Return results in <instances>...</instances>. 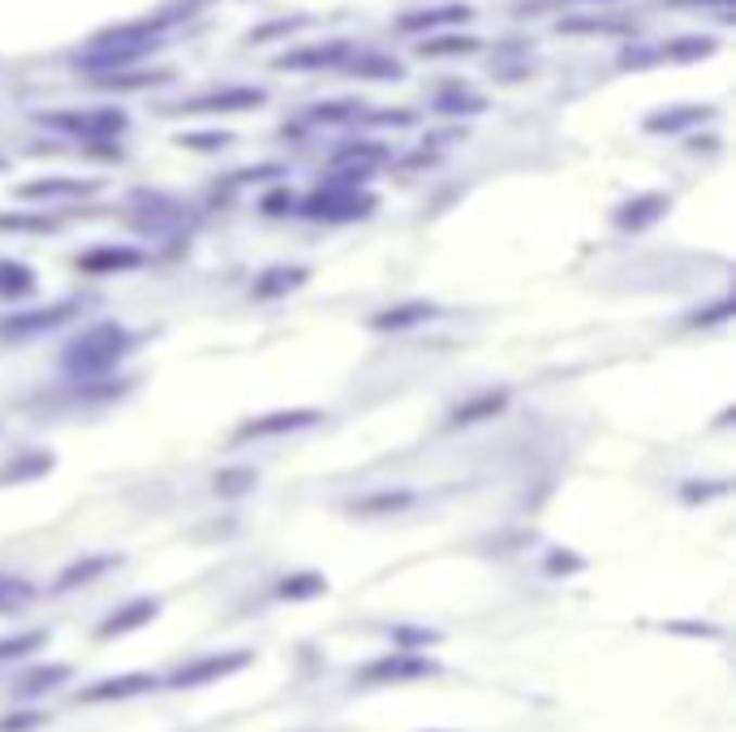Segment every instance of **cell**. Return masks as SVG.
Returning a JSON list of instances; mask_svg holds the SVG:
<instances>
[{
  "mask_svg": "<svg viewBox=\"0 0 736 732\" xmlns=\"http://www.w3.org/2000/svg\"><path fill=\"white\" fill-rule=\"evenodd\" d=\"M35 289V272L26 263H0V298H26Z\"/></svg>",
  "mask_w": 736,
  "mask_h": 732,
  "instance_id": "cell-22",
  "label": "cell"
},
{
  "mask_svg": "<svg viewBox=\"0 0 736 732\" xmlns=\"http://www.w3.org/2000/svg\"><path fill=\"white\" fill-rule=\"evenodd\" d=\"M350 65L363 78H401V61H388V56H350Z\"/></svg>",
  "mask_w": 736,
  "mask_h": 732,
  "instance_id": "cell-27",
  "label": "cell"
},
{
  "mask_svg": "<svg viewBox=\"0 0 736 732\" xmlns=\"http://www.w3.org/2000/svg\"><path fill=\"white\" fill-rule=\"evenodd\" d=\"M405 504H414V495H409V491H392V495H370V500H358V504H354V513H396V508H405Z\"/></svg>",
  "mask_w": 736,
  "mask_h": 732,
  "instance_id": "cell-30",
  "label": "cell"
},
{
  "mask_svg": "<svg viewBox=\"0 0 736 732\" xmlns=\"http://www.w3.org/2000/svg\"><path fill=\"white\" fill-rule=\"evenodd\" d=\"M155 611H160V604H155V600H138V604H129V608L113 611L109 620H100V638L129 633V629H138V624H147V620H155Z\"/></svg>",
  "mask_w": 736,
  "mask_h": 732,
  "instance_id": "cell-17",
  "label": "cell"
},
{
  "mask_svg": "<svg viewBox=\"0 0 736 732\" xmlns=\"http://www.w3.org/2000/svg\"><path fill=\"white\" fill-rule=\"evenodd\" d=\"M39 642H48L39 629L35 633H22V638H0V664H9V659H22V655H30Z\"/></svg>",
  "mask_w": 736,
  "mask_h": 732,
  "instance_id": "cell-31",
  "label": "cell"
},
{
  "mask_svg": "<svg viewBox=\"0 0 736 732\" xmlns=\"http://www.w3.org/2000/svg\"><path fill=\"white\" fill-rule=\"evenodd\" d=\"M711 52H715V39H707V35H685V43L663 48L668 61H689V56H711Z\"/></svg>",
  "mask_w": 736,
  "mask_h": 732,
  "instance_id": "cell-26",
  "label": "cell"
},
{
  "mask_svg": "<svg viewBox=\"0 0 736 732\" xmlns=\"http://www.w3.org/2000/svg\"><path fill=\"white\" fill-rule=\"evenodd\" d=\"M129 345H134V337L122 324H96L65 350V370L69 375H104L129 354Z\"/></svg>",
  "mask_w": 736,
  "mask_h": 732,
  "instance_id": "cell-1",
  "label": "cell"
},
{
  "mask_svg": "<svg viewBox=\"0 0 736 732\" xmlns=\"http://www.w3.org/2000/svg\"><path fill=\"white\" fill-rule=\"evenodd\" d=\"M289 207H293V194H289V190H276V194L263 199V212H267V216H284Z\"/></svg>",
  "mask_w": 736,
  "mask_h": 732,
  "instance_id": "cell-38",
  "label": "cell"
},
{
  "mask_svg": "<svg viewBox=\"0 0 736 732\" xmlns=\"http://www.w3.org/2000/svg\"><path fill=\"white\" fill-rule=\"evenodd\" d=\"M65 677H69V668H35V672H26V677L17 681V694H43V690H56V685H65Z\"/></svg>",
  "mask_w": 736,
  "mask_h": 732,
  "instance_id": "cell-25",
  "label": "cell"
},
{
  "mask_svg": "<svg viewBox=\"0 0 736 732\" xmlns=\"http://www.w3.org/2000/svg\"><path fill=\"white\" fill-rule=\"evenodd\" d=\"M100 181H78V177H43L30 186H17V199H74V194H96Z\"/></svg>",
  "mask_w": 736,
  "mask_h": 732,
  "instance_id": "cell-13",
  "label": "cell"
},
{
  "mask_svg": "<svg viewBox=\"0 0 736 732\" xmlns=\"http://www.w3.org/2000/svg\"><path fill=\"white\" fill-rule=\"evenodd\" d=\"M258 104H267V91H258V87H225L216 96H199V100L177 104L168 113H186V117H199V113H250Z\"/></svg>",
  "mask_w": 736,
  "mask_h": 732,
  "instance_id": "cell-6",
  "label": "cell"
},
{
  "mask_svg": "<svg viewBox=\"0 0 736 732\" xmlns=\"http://www.w3.org/2000/svg\"><path fill=\"white\" fill-rule=\"evenodd\" d=\"M672 207V199L668 194H637V199H629L620 212H616V229H646V225H655L663 212Z\"/></svg>",
  "mask_w": 736,
  "mask_h": 732,
  "instance_id": "cell-11",
  "label": "cell"
},
{
  "mask_svg": "<svg viewBox=\"0 0 736 732\" xmlns=\"http://www.w3.org/2000/svg\"><path fill=\"white\" fill-rule=\"evenodd\" d=\"M470 17V4H440V9H414L405 17H396L401 30H431V26H453V22H466Z\"/></svg>",
  "mask_w": 736,
  "mask_h": 732,
  "instance_id": "cell-14",
  "label": "cell"
},
{
  "mask_svg": "<svg viewBox=\"0 0 736 732\" xmlns=\"http://www.w3.org/2000/svg\"><path fill=\"white\" fill-rule=\"evenodd\" d=\"M250 664V651H233V655H207V659H199V664H186L177 677H168V685L173 690H190V685H207V681H216V677H229V672H238Z\"/></svg>",
  "mask_w": 736,
  "mask_h": 732,
  "instance_id": "cell-8",
  "label": "cell"
},
{
  "mask_svg": "<svg viewBox=\"0 0 736 732\" xmlns=\"http://www.w3.org/2000/svg\"><path fill=\"white\" fill-rule=\"evenodd\" d=\"M483 43L474 35H440V39H422L418 43V56H466V52H479Z\"/></svg>",
  "mask_w": 736,
  "mask_h": 732,
  "instance_id": "cell-21",
  "label": "cell"
},
{
  "mask_svg": "<svg viewBox=\"0 0 736 732\" xmlns=\"http://www.w3.org/2000/svg\"><path fill=\"white\" fill-rule=\"evenodd\" d=\"M370 207H375L370 194L345 190V186H328V190H319V194L306 199L302 216H319V220H323V216H328V220H358V216H370Z\"/></svg>",
  "mask_w": 736,
  "mask_h": 732,
  "instance_id": "cell-4",
  "label": "cell"
},
{
  "mask_svg": "<svg viewBox=\"0 0 736 732\" xmlns=\"http://www.w3.org/2000/svg\"><path fill=\"white\" fill-rule=\"evenodd\" d=\"M591 4H595V0H591ZM599 4H608V0H599Z\"/></svg>",
  "mask_w": 736,
  "mask_h": 732,
  "instance_id": "cell-42",
  "label": "cell"
},
{
  "mask_svg": "<svg viewBox=\"0 0 736 732\" xmlns=\"http://www.w3.org/2000/svg\"><path fill=\"white\" fill-rule=\"evenodd\" d=\"M245 488H254V470H220L216 475V491L220 495H242Z\"/></svg>",
  "mask_w": 736,
  "mask_h": 732,
  "instance_id": "cell-33",
  "label": "cell"
},
{
  "mask_svg": "<svg viewBox=\"0 0 736 732\" xmlns=\"http://www.w3.org/2000/svg\"><path fill=\"white\" fill-rule=\"evenodd\" d=\"M707 117H715V109H676V113H655V117H646V129L650 134H676V129H685V125H698L707 122Z\"/></svg>",
  "mask_w": 736,
  "mask_h": 732,
  "instance_id": "cell-20",
  "label": "cell"
},
{
  "mask_svg": "<svg viewBox=\"0 0 736 732\" xmlns=\"http://www.w3.org/2000/svg\"><path fill=\"white\" fill-rule=\"evenodd\" d=\"M78 311H83L78 302H56V306H39V311L9 315V319H0V341H26V337H39V332H52V328L69 324Z\"/></svg>",
  "mask_w": 736,
  "mask_h": 732,
  "instance_id": "cell-3",
  "label": "cell"
},
{
  "mask_svg": "<svg viewBox=\"0 0 736 732\" xmlns=\"http://www.w3.org/2000/svg\"><path fill=\"white\" fill-rule=\"evenodd\" d=\"M30 600H35V586H30L26 578H9V573H0V616L22 611Z\"/></svg>",
  "mask_w": 736,
  "mask_h": 732,
  "instance_id": "cell-23",
  "label": "cell"
},
{
  "mask_svg": "<svg viewBox=\"0 0 736 732\" xmlns=\"http://www.w3.org/2000/svg\"><path fill=\"white\" fill-rule=\"evenodd\" d=\"M0 229H26V234H52L56 220L48 216H0Z\"/></svg>",
  "mask_w": 736,
  "mask_h": 732,
  "instance_id": "cell-34",
  "label": "cell"
},
{
  "mask_svg": "<svg viewBox=\"0 0 736 732\" xmlns=\"http://www.w3.org/2000/svg\"><path fill=\"white\" fill-rule=\"evenodd\" d=\"M117 565V556H91V560H78V565H69L61 578H56V591H74V586H83V582H96L100 573H109Z\"/></svg>",
  "mask_w": 736,
  "mask_h": 732,
  "instance_id": "cell-19",
  "label": "cell"
},
{
  "mask_svg": "<svg viewBox=\"0 0 736 732\" xmlns=\"http://www.w3.org/2000/svg\"><path fill=\"white\" fill-rule=\"evenodd\" d=\"M379 155H383L379 142H358V147H345L337 160H379Z\"/></svg>",
  "mask_w": 736,
  "mask_h": 732,
  "instance_id": "cell-39",
  "label": "cell"
},
{
  "mask_svg": "<svg viewBox=\"0 0 736 732\" xmlns=\"http://www.w3.org/2000/svg\"><path fill=\"white\" fill-rule=\"evenodd\" d=\"M435 664L418 659V655H388V659H375L363 668V681L379 685V681H418V677H431Z\"/></svg>",
  "mask_w": 736,
  "mask_h": 732,
  "instance_id": "cell-9",
  "label": "cell"
},
{
  "mask_svg": "<svg viewBox=\"0 0 736 732\" xmlns=\"http://www.w3.org/2000/svg\"><path fill=\"white\" fill-rule=\"evenodd\" d=\"M151 685H155V677H151V672H129V677H113V681H100V685L83 690V694H78V703H109V698H134V694H142V690H151Z\"/></svg>",
  "mask_w": 736,
  "mask_h": 732,
  "instance_id": "cell-12",
  "label": "cell"
},
{
  "mask_svg": "<svg viewBox=\"0 0 736 732\" xmlns=\"http://www.w3.org/2000/svg\"><path fill=\"white\" fill-rule=\"evenodd\" d=\"M306 276H310L306 267H267V272L258 276V285H254V298H280V293L297 289Z\"/></svg>",
  "mask_w": 736,
  "mask_h": 732,
  "instance_id": "cell-18",
  "label": "cell"
},
{
  "mask_svg": "<svg viewBox=\"0 0 736 732\" xmlns=\"http://www.w3.org/2000/svg\"><path fill=\"white\" fill-rule=\"evenodd\" d=\"M668 4H676V9H694V4H733V0H668Z\"/></svg>",
  "mask_w": 736,
  "mask_h": 732,
  "instance_id": "cell-41",
  "label": "cell"
},
{
  "mask_svg": "<svg viewBox=\"0 0 736 732\" xmlns=\"http://www.w3.org/2000/svg\"><path fill=\"white\" fill-rule=\"evenodd\" d=\"M39 122L48 129H61V134H74L78 142H109L117 138L129 117L122 109H87V113H43Z\"/></svg>",
  "mask_w": 736,
  "mask_h": 732,
  "instance_id": "cell-2",
  "label": "cell"
},
{
  "mask_svg": "<svg viewBox=\"0 0 736 732\" xmlns=\"http://www.w3.org/2000/svg\"><path fill=\"white\" fill-rule=\"evenodd\" d=\"M560 30H573V35H629L633 26L612 22V17H573V22H560Z\"/></svg>",
  "mask_w": 736,
  "mask_h": 732,
  "instance_id": "cell-24",
  "label": "cell"
},
{
  "mask_svg": "<svg viewBox=\"0 0 736 732\" xmlns=\"http://www.w3.org/2000/svg\"><path fill=\"white\" fill-rule=\"evenodd\" d=\"M168 83V74H117V78H100V87L109 91H142V87H160Z\"/></svg>",
  "mask_w": 736,
  "mask_h": 732,
  "instance_id": "cell-29",
  "label": "cell"
},
{
  "mask_svg": "<svg viewBox=\"0 0 736 732\" xmlns=\"http://www.w3.org/2000/svg\"><path fill=\"white\" fill-rule=\"evenodd\" d=\"M504 405H508V392H483V396L457 405V409L448 414V422H453V427H474V422H483V418H495Z\"/></svg>",
  "mask_w": 736,
  "mask_h": 732,
  "instance_id": "cell-16",
  "label": "cell"
},
{
  "mask_svg": "<svg viewBox=\"0 0 736 732\" xmlns=\"http://www.w3.org/2000/svg\"><path fill=\"white\" fill-rule=\"evenodd\" d=\"M358 109H363V104H328V109L319 104V109H315V122H354Z\"/></svg>",
  "mask_w": 736,
  "mask_h": 732,
  "instance_id": "cell-35",
  "label": "cell"
},
{
  "mask_svg": "<svg viewBox=\"0 0 736 732\" xmlns=\"http://www.w3.org/2000/svg\"><path fill=\"white\" fill-rule=\"evenodd\" d=\"M354 56V43L350 39H332V43H310V48H297V52H284L276 65L280 70H337Z\"/></svg>",
  "mask_w": 736,
  "mask_h": 732,
  "instance_id": "cell-7",
  "label": "cell"
},
{
  "mask_svg": "<svg viewBox=\"0 0 736 732\" xmlns=\"http://www.w3.org/2000/svg\"><path fill=\"white\" fill-rule=\"evenodd\" d=\"M297 26H306V17H289V22H271V26H263V30H250V39H254V43H263L267 35H284V30H297Z\"/></svg>",
  "mask_w": 736,
  "mask_h": 732,
  "instance_id": "cell-37",
  "label": "cell"
},
{
  "mask_svg": "<svg viewBox=\"0 0 736 732\" xmlns=\"http://www.w3.org/2000/svg\"><path fill=\"white\" fill-rule=\"evenodd\" d=\"M181 147H194V151H212V147H225V142H233L229 134H186V138H177Z\"/></svg>",
  "mask_w": 736,
  "mask_h": 732,
  "instance_id": "cell-36",
  "label": "cell"
},
{
  "mask_svg": "<svg viewBox=\"0 0 736 732\" xmlns=\"http://www.w3.org/2000/svg\"><path fill=\"white\" fill-rule=\"evenodd\" d=\"M396 638H401V646H422V642H435V633H414V629H401Z\"/></svg>",
  "mask_w": 736,
  "mask_h": 732,
  "instance_id": "cell-40",
  "label": "cell"
},
{
  "mask_svg": "<svg viewBox=\"0 0 736 732\" xmlns=\"http://www.w3.org/2000/svg\"><path fill=\"white\" fill-rule=\"evenodd\" d=\"M431 319H440V306H435V302H405V306H392V311L370 315V328H375V332H401V328H418V324H431Z\"/></svg>",
  "mask_w": 736,
  "mask_h": 732,
  "instance_id": "cell-10",
  "label": "cell"
},
{
  "mask_svg": "<svg viewBox=\"0 0 736 732\" xmlns=\"http://www.w3.org/2000/svg\"><path fill=\"white\" fill-rule=\"evenodd\" d=\"M142 263V250H129V245H104V250H91V254H78V267L83 272H122V267H138Z\"/></svg>",
  "mask_w": 736,
  "mask_h": 732,
  "instance_id": "cell-15",
  "label": "cell"
},
{
  "mask_svg": "<svg viewBox=\"0 0 736 732\" xmlns=\"http://www.w3.org/2000/svg\"><path fill=\"white\" fill-rule=\"evenodd\" d=\"M323 422L319 409H276V414H263V418H250L238 427L233 444H245V440H271V436H293V431H306Z\"/></svg>",
  "mask_w": 736,
  "mask_h": 732,
  "instance_id": "cell-5",
  "label": "cell"
},
{
  "mask_svg": "<svg viewBox=\"0 0 736 732\" xmlns=\"http://www.w3.org/2000/svg\"><path fill=\"white\" fill-rule=\"evenodd\" d=\"M323 591V578L319 573H297V578H284L280 582V600H306V595H319Z\"/></svg>",
  "mask_w": 736,
  "mask_h": 732,
  "instance_id": "cell-28",
  "label": "cell"
},
{
  "mask_svg": "<svg viewBox=\"0 0 736 732\" xmlns=\"http://www.w3.org/2000/svg\"><path fill=\"white\" fill-rule=\"evenodd\" d=\"M487 104L479 100V96H440L435 100V113H444V117H457V113H483Z\"/></svg>",
  "mask_w": 736,
  "mask_h": 732,
  "instance_id": "cell-32",
  "label": "cell"
}]
</instances>
